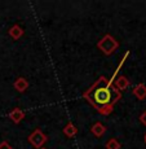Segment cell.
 I'll list each match as a JSON object with an SVG mask.
<instances>
[{
  "label": "cell",
  "mask_w": 146,
  "mask_h": 149,
  "mask_svg": "<svg viewBox=\"0 0 146 149\" xmlns=\"http://www.w3.org/2000/svg\"><path fill=\"white\" fill-rule=\"evenodd\" d=\"M114 78L107 79L106 77H100L96 82L83 93V97L102 116L111 114L114 105L122 99V93L114 87Z\"/></svg>",
  "instance_id": "obj_1"
},
{
  "label": "cell",
  "mask_w": 146,
  "mask_h": 149,
  "mask_svg": "<svg viewBox=\"0 0 146 149\" xmlns=\"http://www.w3.org/2000/svg\"><path fill=\"white\" fill-rule=\"evenodd\" d=\"M97 47L101 51L102 53H105L106 56H110L113 52H115L119 47V43L116 42V39H114L111 35H105L98 43H97Z\"/></svg>",
  "instance_id": "obj_2"
},
{
  "label": "cell",
  "mask_w": 146,
  "mask_h": 149,
  "mask_svg": "<svg viewBox=\"0 0 146 149\" xmlns=\"http://www.w3.org/2000/svg\"><path fill=\"white\" fill-rule=\"evenodd\" d=\"M27 140H28V143H30L34 148L40 149V148H43V145H44L45 143H47L48 137H47V135H45L42 130H40V128H36L35 131H33V132L28 135Z\"/></svg>",
  "instance_id": "obj_3"
},
{
  "label": "cell",
  "mask_w": 146,
  "mask_h": 149,
  "mask_svg": "<svg viewBox=\"0 0 146 149\" xmlns=\"http://www.w3.org/2000/svg\"><path fill=\"white\" fill-rule=\"evenodd\" d=\"M91 132H92L96 137H101L105 132H106V127H105V125L102 122H96L92 127H91Z\"/></svg>",
  "instance_id": "obj_4"
},
{
  "label": "cell",
  "mask_w": 146,
  "mask_h": 149,
  "mask_svg": "<svg viewBox=\"0 0 146 149\" xmlns=\"http://www.w3.org/2000/svg\"><path fill=\"white\" fill-rule=\"evenodd\" d=\"M9 118L12 119V122H14V123H19L25 118V111L21 110L19 108H14L9 113Z\"/></svg>",
  "instance_id": "obj_5"
},
{
  "label": "cell",
  "mask_w": 146,
  "mask_h": 149,
  "mask_svg": "<svg viewBox=\"0 0 146 149\" xmlns=\"http://www.w3.org/2000/svg\"><path fill=\"white\" fill-rule=\"evenodd\" d=\"M129 86V81L125 78L124 75H120L116 78V81L114 82V87L119 91H123V90H127V87Z\"/></svg>",
  "instance_id": "obj_6"
},
{
  "label": "cell",
  "mask_w": 146,
  "mask_h": 149,
  "mask_svg": "<svg viewBox=\"0 0 146 149\" xmlns=\"http://www.w3.org/2000/svg\"><path fill=\"white\" fill-rule=\"evenodd\" d=\"M133 95L138 100H145L146 99V86L145 84H137L133 88Z\"/></svg>",
  "instance_id": "obj_7"
},
{
  "label": "cell",
  "mask_w": 146,
  "mask_h": 149,
  "mask_svg": "<svg viewBox=\"0 0 146 149\" xmlns=\"http://www.w3.org/2000/svg\"><path fill=\"white\" fill-rule=\"evenodd\" d=\"M14 88H16L18 92H25L28 88V82L25 78L19 77V78H17L16 82H14Z\"/></svg>",
  "instance_id": "obj_8"
},
{
  "label": "cell",
  "mask_w": 146,
  "mask_h": 149,
  "mask_svg": "<svg viewBox=\"0 0 146 149\" xmlns=\"http://www.w3.org/2000/svg\"><path fill=\"white\" fill-rule=\"evenodd\" d=\"M62 132H64V135H66L67 137H74L76 134H78V128H76L75 126L70 122V123H67V125L64 127Z\"/></svg>",
  "instance_id": "obj_9"
},
{
  "label": "cell",
  "mask_w": 146,
  "mask_h": 149,
  "mask_svg": "<svg viewBox=\"0 0 146 149\" xmlns=\"http://www.w3.org/2000/svg\"><path fill=\"white\" fill-rule=\"evenodd\" d=\"M9 35L17 40V39H19L22 35H24V29L21 26H18V25H14V26H12L9 29Z\"/></svg>",
  "instance_id": "obj_10"
},
{
  "label": "cell",
  "mask_w": 146,
  "mask_h": 149,
  "mask_svg": "<svg viewBox=\"0 0 146 149\" xmlns=\"http://www.w3.org/2000/svg\"><path fill=\"white\" fill-rule=\"evenodd\" d=\"M120 147H122L120 143L116 139H114V137L106 143V149H120Z\"/></svg>",
  "instance_id": "obj_11"
},
{
  "label": "cell",
  "mask_w": 146,
  "mask_h": 149,
  "mask_svg": "<svg viewBox=\"0 0 146 149\" xmlns=\"http://www.w3.org/2000/svg\"><path fill=\"white\" fill-rule=\"evenodd\" d=\"M0 149H14L8 141H1L0 143Z\"/></svg>",
  "instance_id": "obj_12"
},
{
  "label": "cell",
  "mask_w": 146,
  "mask_h": 149,
  "mask_svg": "<svg viewBox=\"0 0 146 149\" xmlns=\"http://www.w3.org/2000/svg\"><path fill=\"white\" fill-rule=\"evenodd\" d=\"M140 122H141L144 126H146V110L142 111L141 116H140Z\"/></svg>",
  "instance_id": "obj_13"
},
{
  "label": "cell",
  "mask_w": 146,
  "mask_h": 149,
  "mask_svg": "<svg viewBox=\"0 0 146 149\" xmlns=\"http://www.w3.org/2000/svg\"><path fill=\"white\" fill-rule=\"evenodd\" d=\"M144 139H145V143H146V134H145V137H144Z\"/></svg>",
  "instance_id": "obj_14"
},
{
  "label": "cell",
  "mask_w": 146,
  "mask_h": 149,
  "mask_svg": "<svg viewBox=\"0 0 146 149\" xmlns=\"http://www.w3.org/2000/svg\"><path fill=\"white\" fill-rule=\"evenodd\" d=\"M40 149H47V148H44V147H43V148H40Z\"/></svg>",
  "instance_id": "obj_15"
}]
</instances>
